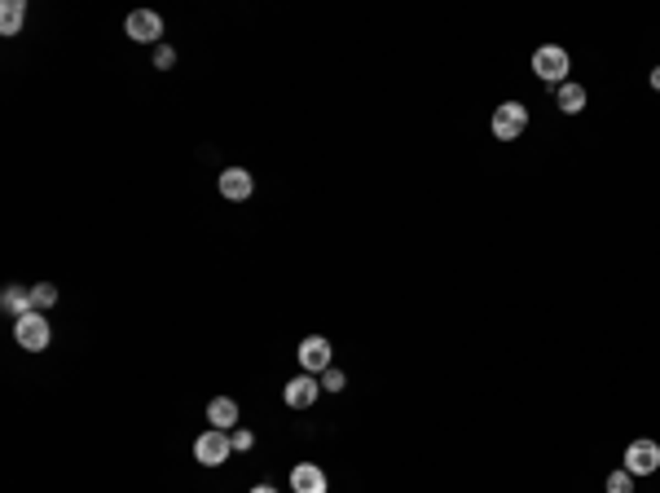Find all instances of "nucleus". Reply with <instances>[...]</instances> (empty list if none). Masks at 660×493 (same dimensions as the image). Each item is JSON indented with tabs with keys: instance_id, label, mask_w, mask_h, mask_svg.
Returning a JSON list of instances; mask_svg holds the SVG:
<instances>
[{
	"instance_id": "f257e3e1",
	"label": "nucleus",
	"mask_w": 660,
	"mask_h": 493,
	"mask_svg": "<svg viewBox=\"0 0 660 493\" xmlns=\"http://www.w3.org/2000/svg\"><path fill=\"white\" fill-rule=\"evenodd\" d=\"M533 71H537V80H542V84L560 89V84H568L572 58H568V49H560V44H542V49L533 53Z\"/></svg>"
},
{
	"instance_id": "f03ea898",
	"label": "nucleus",
	"mask_w": 660,
	"mask_h": 493,
	"mask_svg": "<svg viewBox=\"0 0 660 493\" xmlns=\"http://www.w3.org/2000/svg\"><path fill=\"white\" fill-rule=\"evenodd\" d=\"M489 128H494L497 141H520L528 132V106L524 101H502L489 119Z\"/></svg>"
},
{
	"instance_id": "7ed1b4c3",
	"label": "nucleus",
	"mask_w": 660,
	"mask_h": 493,
	"mask_svg": "<svg viewBox=\"0 0 660 493\" xmlns=\"http://www.w3.org/2000/svg\"><path fill=\"white\" fill-rule=\"evenodd\" d=\"M14 339L27 348V353H44L49 348V339H53V330H49V318L44 313H23L18 322H14Z\"/></svg>"
},
{
	"instance_id": "20e7f679",
	"label": "nucleus",
	"mask_w": 660,
	"mask_h": 493,
	"mask_svg": "<svg viewBox=\"0 0 660 493\" xmlns=\"http://www.w3.org/2000/svg\"><path fill=\"white\" fill-rule=\"evenodd\" d=\"M626 471L638 480V476H652L660 471V441H647V436H638V441H629L626 445Z\"/></svg>"
},
{
	"instance_id": "39448f33",
	"label": "nucleus",
	"mask_w": 660,
	"mask_h": 493,
	"mask_svg": "<svg viewBox=\"0 0 660 493\" xmlns=\"http://www.w3.org/2000/svg\"><path fill=\"white\" fill-rule=\"evenodd\" d=\"M233 454V445H230V431H216V428H207L203 436L194 441V459L203 462V467H221V462Z\"/></svg>"
},
{
	"instance_id": "423d86ee",
	"label": "nucleus",
	"mask_w": 660,
	"mask_h": 493,
	"mask_svg": "<svg viewBox=\"0 0 660 493\" xmlns=\"http://www.w3.org/2000/svg\"><path fill=\"white\" fill-rule=\"evenodd\" d=\"M299 365H304V374H326L330 365V339L326 335H308V339H299Z\"/></svg>"
},
{
	"instance_id": "0eeeda50",
	"label": "nucleus",
	"mask_w": 660,
	"mask_h": 493,
	"mask_svg": "<svg viewBox=\"0 0 660 493\" xmlns=\"http://www.w3.org/2000/svg\"><path fill=\"white\" fill-rule=\"evenodd\" d=\"M124 35H132L137 44H155L164 35V18L155 9H132L128 18H124Z\"/></svg>"
},
{
	"instance_id": "6e6552de",
	"label": "nucleus",
	"mask_w": 660,
	"mask_h": 493,
	"mask_svg": "<svg viewBox=\"0 0 660 493\" xmlns=\"http://www.w3.org/2000/svg\"><path fill=\"white\" fill-rule=\"evenodd\" d=\"M317 396H322V379H317V374H296V379L282 388V401H287L291 410H308Z\"/></svg>"
},
{
	"instance_id": "1a4fd4ad",
	"label": "nucleus",
	"mask_w": 660,
	"mask_h": 493,
	"mask_svg": "<svg viewBox=\"0 0 660 493\" xmlns=\"http://www.w3.org/2000/svg\"><path fill=\"white\" fill-rule=\"evenodd\" d=\"M251 190H256V176L247 167H225L221 172V194L230 198V203H247Z\"/></svg>"
},
{
	"instance_id": "9d476101",
	"label": "nucleus",
	"mask_w": 660,
	"mask_h": 493,
	"mask_svg": "<svg viewBox=\"0 0 660 493\" xmlns=\"http://www.w3.org/2000/svg\"><path fill=\"white\" fill-rule=\"evenodd\" d=\"M291 489L296 493H326V471L317 462H299L291 467Z\"/></svg>"
},
{
	"instance_id": "9b49d317",
	"label": "nucleus",
	"mask_w": 660,
	"mask_h": 493,
	"mask_svg": "<svg viewBox=\"0 0 660 493\" xmlns=\"http://www.w3.org/2000/svg\"><path fill=\"white\" fill-rule=\"evenodd\" d=\"M207 423L216 431H233L238 428V401H230V396H212V401H207Z\"/></svg>"
},
{
	"instance_id": "f8f14e48",
	"label": "nucleus",
	"mask_w": 660,
	"mask_h": 493,
	"mask_svg": "<svg viewBox=\"0 0 660 493\" xmlns=\"http://www.w3.org/2000/svg\"><path fill=\"white\" fill-rule=\"evenodd\" d=\"M555 106H560L563 115H581V110H586V89H581L577 80L560 84V89H555Z\"/></svg>"
},
{
	"instance_id": "ddd939ff",
	"label": "nucleus",
	"mask_w": 660,
	"mask_h": 493,
	"mask_svg": "<svg viewBox=\"0 0 660 493\" xmlns=\"http://www.w3.org/2000/svg\"><path fill=\"white\" fill-rule=\"evenodd\" d=\"M0 308L18 322L23 313H32V287H5V296H0Z\"/></svg>"
},
{
	"instance_id": "4468645a",
	"label": "nucleus",
	"mask_w": 660,
	"mask_h": 493,
	"mask_svg": "<svg viewBox=\"0 0 660 493\" xmlns=\"http://www.w3.org/2000/svg\"><path fill=\"white\" fill-rule=\"evenodd\" d=\"M23 18H27V5L23 0H5L0 5V35H18L23 32Z\"/></svg>"
},
{
	"instance_id": "2eb2a0df",
	"label": "nucleus",
	"mask_w": 660,
	"mask_h": 493,
	"mask_svg": "<svg viewBox=\"0 0 660 493\" xmlns=\"http://www.w3.org/2000/svg\"><path fill=\"white\" fill-rule=\"evenodd\" d=\"M58 304V287H49V282H35L32 287V308L40 313V308H53Z\"/></svg>"
},
{
	"instance_id": "dca6fc26",
	"label": "nucleus",
	"mask_w": 660,
	"mask_h": 493,
	"mask_svg": "<svg viewBox=\"0 0 660 493\" xmlns=\"http://www.w3.org/2000/svg\"><path fill=\"white\" fill-rule=\"evenodd\" d=\"M344 388H348V374L339 365H330L326 374H322V393H344Z\"/></svg>"
},
{
	"instance_id": "f3484780",
	"label": "nucleus",
	"mask_w": 660,
	"mask_h": 493,
	"mask_svg": "<svg viewBox=\"0 0 660 493\" xmlns=\"http://www.w3.org/2000/svg\"><path fill=\"white\" fill-rule=\"evenodd\" d=\"M603 489H608V493H634V476L621 467V471H612V476H608V485H603Z\"/></svg>"
},
{
	"instance_id": "a211bd4d",
	"label": "nucleus",
	"mask_w": 660,
	"mask_h": 493,
	"mask_svg": "<svg viewBox=\"0 0 660 493\" xmlns=\"http://www.w3.org/2000/svg\"><path fill=\"white\" fill-rule=\"evenodd\" d=\"M230 445H233V454H247V450L256 445V436H251L247 428H233L230 431Z\"/></svg>"
},
{
	"instance_id": "6ab92c4d",
	"label": "nucleus",
	"mask_w": 660,
	"mask_h": 493,
	"mask_svg": "<svg viewBox=\"0 0 660 493\" xmlns=\"http://www.w3.org/2000/svg\"><path fill=\"white\" fill-rule=\"evenodd\" d=\"M172 62H176V49H172V44H159V49H155V66H159V71H172Z\"/></svg>"
},
{
	"instance_id": "aec40b11",
	"label": "nucleus",
	"mask_w": 660,
	"mask_h": 493,
	"mask_svg": "<svg viewBox=\"0 0 660 493\" xmlns=\"http://www.w3.org/2000/svg\"><path fill=\"white\" fill-rule=\"evenodd\" d=\"M647 84H652V89H656V93H660V66H652V75H647Z\"/></svg>"
},
{
	"instance_id": "412c9836",
	"label": "nucleus",
	"mask_w": 660,
	"mask_h": 493,
	"mask_svg": "<svg viewBox=\"0 0 660 493\" xmlns=\"http://www.w3.org/2000/svg\"><path fill=\"white\" fill-rule=\"evenodd\" d=\"M251 493H278V489H273V485H256V489H251Z\"/></svg>"
}]
</instances>
